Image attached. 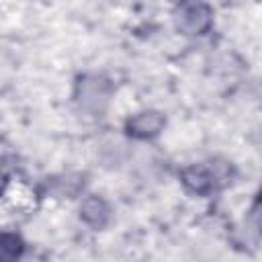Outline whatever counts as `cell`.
<instances>
[{"mask_svg":"<svg viewBox=\"0 0 262 262\" xmlns=\"http://www.w3.org/2000/svg\"><path fill=\"white\" fill-rule=\"evenodd\" d=\"M180 182L182 186L194 194V196H211L225 188L231 178H233V166L231 162H219V160H209V162H199V164H188L180 170Z\"/></svg>","mask_w":262,"mask_h":262,"instance_id":"cell-1","label":"cell"},{"mask_svg":"<svg viewBox=\"0 0 262 262\" xmlns=\"http://www.w3.org/2000/svg\"><path fill=\"white\" fill-rule=\"evenodd\" d=\"M113 92H115V86L106 76L86 72L76 76L72 100L80 113L88 117H102L111 104Z\"/></svg>","mask_w":262,"mask_h":262,"instance_id":"cell-2","label":"cell"},{"mask_svg":"<svg viewBox=\"0 0 262 262\" xmlns=\"http://www.w3.org/2000/svg\"><path fill=\"white\" fill-rule=\"evenodd\" d=\"M172 20L184 37H203L213 29L215 10L205 2H182L174 6Z\"/></svg>","mask_w":262,"mask_h":262,"instance_id":"cell-3","label":"cell"},{"mask_svg":"<svg viewBox=\"0 0 262 262\" xmlns=\"http://www.w3.org/2000/svg\"><path fill=\"white\" fill-rule=\"evenodd\" d=\"M166 123H168V119L162 111L143 108V111H137L125 119L123 131L127 137L135 139V141H151V139L162 135Z\"/></svg>","mask_w":262,"mask_h":262,"instance_id":"cell-4","label":"cell"},{"mask_svg":"<svg viewBox=\"0 0 262 262\" xmlns=\"http://www.w3.org/2000/svg\"><path fill=\"white\" fill-rule=\"evenodd\" d=\"M78 217L86 227L100 231V229L108 227V223L113 219V207L102 194L90 192V194L82 196L80 207H78Z\"/></svg>","mask_w":262,"mask_h":262,"instance_id":"cell-5","label":"cell"},{"mask_svg":"<svg viewBox=\"0 0 262 262\" xmlns=\"http://www.w3.org/2000/svg\"><path fill=\"white\" fill-rule=\"evenodd\" d=\"M27 252V244L20 233L0 229V262H20Z\"/></svg>","mask_w":262,"mask_h":262,"instance_id":"cell-6","label":"cell"},{"mask_svg":"<svg viewBox=\"0 0 262 262\" xmlns=\"http://www.w3.org/2000/svg\"><path fill=\"white\" fill-rule=\"evenodd\" d=\"M82 176L80 174H66V176H59V180H51L53 184V192L57 196H68V199H74L80 190H84V180H80Z\"/></svg>","mask_w":262,"mask_h":262,"instance_id":"cell-7","label":"cell"}]
</instances>
